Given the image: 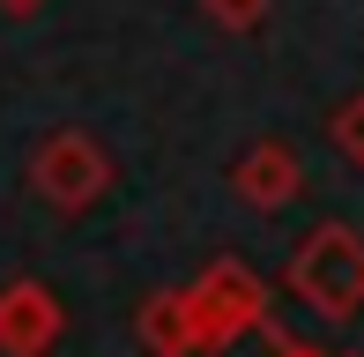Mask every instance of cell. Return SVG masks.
I'll return each mask as SVG.
<instances>
[{"instance_id":"cell-7","label":"cell","mask_w":364,"mask_h":357,"mask_svg":"<svg viewBox=\"0 0 364 357\" xmlns=\"http://www.w3.org/2000/svg\"><path fill=\"white\" fill-rule=\"evenodd\" d=\"M327 142H335L342 164H357V171H364V90L335 105V119H327Z\"/></svg>"},{"instance_id":"cell-2","label":"cell","mask_w":364,"mask_h":357,"mask_svg":"<svg viewBox=\"0 0 364 357\" xmlns=\"http://www.w3.org/2000/svg\"><path fill=\"white\" fill-rule=\"evenodd\" d=\"M186 305H193V350L201 357H216V350L268 328V283L245 261H208L186 283Z\"/></svg>"},{"instance_id":"cell-5","label":"cell","mask_w":364,"mask_h":357,"mask_svg":"<svg viewBox=\"0 0 364 357\" xmlns=\"http://www.w3.org/2000/svg\"><path fill=\"white\" fill-rule=\"evenodd\" d=\"M230 193H238L253 216H275V208H290L297 193H305V164H297L290 142H253V149L230 164Z\"/></svg>"},{"instance_id":"cell-3","label":"cell","mask_w":364,"mask_h":357,"mask_svg":"<svg viewBox=\"0 0 364 357\" xmlns=\"http://www.w3.org/2000/svg\"><path fill=\"white\" fill-rule=\"evenodd\" d=\"M30 193H38L53 216H82L112 193V156L97 134L82 127H53V134L30 149Z\"/></svg>"},{"instance_id":"cell-10","label":"cell","mask_w":364,"mask_h":357,"mask_svg":"<svg viewBox=\"0 0 364 357\" xmlns=\"http://www.w3.org/2000/svg\"><path fill=\"white\" fill-rule=\"evenodd\" d=\"M38 8H45V0H0V15H15V23H30Z\"/></svg>"},{"instance_id":"cell-8","label":"cell","mask_w":364,"mask_h":357,"mask_svg":"<svg viewBox=\"0 0 364 357\" xmlns=\"http://www.w3.org/2000/svg\"><path fill=\"white\" fill-rule=\"evenodd\" d=\"M201 15H208L216 30H230V38H245V30L268 23V0H201Z\"/></svg>"},{"instance_id":"cell-6","label":"cell","mask_w":364,"mask_h":357,"mask_svg":"<svg viewBox=\"0 0 364 357\" xmlns=\"http://www.w3.org/2000/svg\"><path fill=\"white\" fill-rule=\"evenodd\" d=\"M141 343L149 357H201L193 350V305H186V290H156V298L141 305Z\"/></svg>"},{"instance_id":"cell-1","label":"cell","mask_w":364,"mask_h":357,"mask_svg":"<svg viewBox=\"0 0 364 357\" xmlns=\"http://www.w3.org/2000/svg\"><path fill=\"white\" fill-rule=\"evenodd\" d=\"M283 290L312 305L320 320H357L364 313V231L357 223H320L305 246L283 261Z\"/></svg>"},{"instance_id":"cell-9","label":"cell","mask_w":364,"mask_h":357,"mask_svg":"<svg viewBox=\"0 0 364 357\" xmlns=\"http://www.w3.org/2000/svg\"><path fill=\"white\" fill-rule=\"evenodd\" d=\"M275 357H335V350H312V343H290V335H275Z\"/></svg>"},{"instance_id":"cell-4","label":"cell","mask_w":364,"mask_h":357,"mask_svg":"<svg viewBox=\"0 0 364 357\" xmlns=\"http://www.w3.org/2000/svg\"><path fill=\"white\" fill-rule=\"evenodd\" d=\"M60 335H68V305L53 298V283L38 275L0 283V357H45Z\"/></svg>"}]
</instances>
